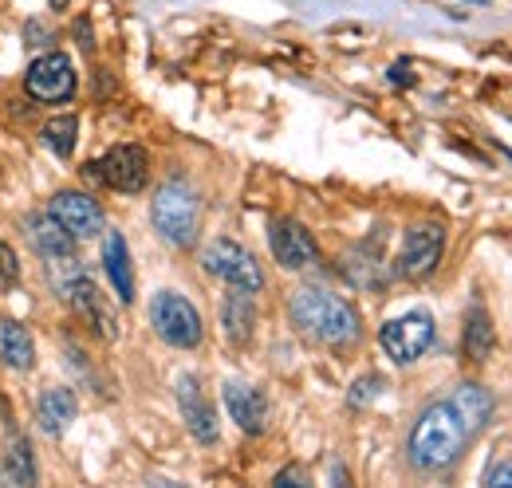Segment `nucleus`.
Returning a JSON list of instances; mask_svg holds the SVG:
<instances>
[{
  "instance_id": "f257e3e1",
  "label": "nucleus",
  "mask_w": 512,
  "mask_h": 488,
  "mask_svg": "<svg viewBox=\"0 0 512 488\" xmlns=\"http://www.w3.org/2000/svg\"><path fill=\"white\" fill-rule=\"evenodd\" d=\"M473 437L477 433L461 418L453 398H438L418 414V422L410 429V441H406V457L418 473H446L461 461V453Z\"/></svg>"
},
{
  "instance_id": "f03ea898",
  "label": "nucleus",
  "mask_w": 512,
  "mask_h": 488,
  "mask_svg": "<svg viewBox=\"0 0 512 488\" xmlns=\"http://www.w3.org/2000/svg\"><path fill=\"white\" fill-rule=\"evenodd\" d=\"M288 319H292V327L304 339L323 343L331 351H351L363 339V319H359L355 304H347L343 296H331L323 288H300V292H292Z\"/></svg>"
},
{
  "instance_id": "7ed1b4c3",
  "label": "nucleus",
  "mask_w": 512,
  "mask_h": 488,
  "mask_svg": "<svg viewBox=\"0 0 512 488\" xmlns=\"http://www.w3.org/2000/svg\"><path fill=\"white\" fill-rule=\"evenodd\" d=\"M150 221L162 233V241H170L174 248H190L197 241L201 229V201L197 189L186 178H170L158 185L154 205H150Z\"/></svg>"
},
{
  "instance_id": "20e7f679",
  "label": "nucleus",
  "mask_w": 512,
  "mask_h": 488,
  "mask_svg": "<svg viewBox=\"0 0 512 488\" xmlns=\"http://www.w3.org/2000/svg\"><path fill=\"white\" fill-rule=\"evenodd\" d=\"M150 323H154L158 339L170 343V347H178V351L201 347V335H205L201 315H197V307H193L182 292H170V288L158 292V296L150 300Z\"/></svg>"
},
{
  "instance_id": "39448f33",
  "label": "nucleus",
  "mask_w": 512,
  "mask_h": 488,
  "mask_svg": "<svg viewBox=\"0 0 512 488\" xmlns=\"http://www.w3.org/2000/svg\"><path fill=\"white\" fill-rule=\"evenodd\" d=\"M379 343H383L390 363H418L434 347V315L426 307H414V311H406L398 319H386L383 331H379Z\"/></svg>"
},
{
  "instance_id": "423d86ee",
  "label": "nucleus",
  "mask_w": 512,
  "mask_h": 488,
  "mask_svg": "<svg viewBox=\"0 0 512 488\" xmlns=\"http://www.w3.org/2000/svg\"><path fill=\"white\" fill-rule=\"evenodd\" d=\"M201 268L217 280H225L229 288H245V292H260L264 288V272L256 264V256L245 244L229 241V237H217L201 248Z\"/></svg>"
},
{
  "instance_id": "0eeeda50",
  "label": "nucleus",
  "mask_w": 512,
  "mask_h": 488,
  "mask_svg": "<svg viewBox=\"0 0 512 488\" xmlns=\"http://www.w3.org/2000/svg\"><path fill=\"white\" fill-rule=\"evenodd\" d=\"M91 182L107 185V189H115V193H138L146 178H150V158H146V150L142 146H115V150H107L103 158H95V162H87V170H83Z\"/></svg>"
},
{
  "instance_id": "6e6552de",
  "label": "nucleus",
  "mask_w": 512,
  "mask_h": 488,
  "mask_svg": "<svg viewBox=\"0 0 512 488\" xmlns=\"http://www.w3.org/2000/svg\"><path fill=\"white\" fill-rule=\"evenodd\" d=\"M442 252H446V229L426 221V225H414L406 229L402 248H398V276L402 280H426L438 272L442 264Z\"/></svg>"
},
{
  "instance_id": "1a4fd4ad",
  "label": "nucleus",
  "mask_w": 512,
  "mask_h": 488,
  "mask_svg": "<svg viewBox=\"0 0 512 488\" xmlns=\"http://www.w3.org/2000/svg\"><path fill=\"white\" fill-rule=\"evenodd\" d=\"M67 292V300H71V307L103 335V339H119V315H115V307H111V296H103V288L79 268L71 280H64L60 284Z\"/></svg>"
},
{
  "instance_id": "9d476101",
  "label": "nucleus",
  "mask_w": 512,
  "mask_h": 488,
  "mask_svg": "<svg viewBox=\"0 0 512 488\" xmlns=\"http://www.w3.org/2000/svg\"><path fill=\"white\" fill-rule=\"evenodd\" d=\"M24 91L36 103H67L75 95V67L64 52H48L40 60H32L24 75Z\"/></svg>"
},
{
  "instance_id": "9b49d317",
  "label": "nucleus",
  "mask_w": 512,
  "mask_h": 488,
  "mask_svg": "<svg viewBox=\"0 0 512 488\" xmlns=\"http://www.w3.org/2000/svg\"><path fill=\"white\" fill-rule=\"evenodd\" d=\"M48 213L64 225L75 241H91V237H99V233L107 229V217H103L99 201L87 197V193H79V189H60V193L48 201Z\"/></svg>"
},
{
  "instance_id": "f8f14e48",
  "label": "nucleus",
  "mask_w": 512,
  "mask_h": 488,
  "mask_svg": "<svg viewBox=\"0 0 512 488\" xmlns=\"http://www.w3.org/2000/svg\"><path fill=\"white\" fill-rule=\"evenodd\" d=\"M268 248H272V256H276V264L288 268V272H300V268L316 264V256H320L312 233H308L300 221H292V217L268 221Z\"/></svg>"
},
{
  "instance_id": "ddd939ff",
  "label": "nucleus",
  "mask_w": 512,
  "mask_h": 488,
  "mask_svg": "<svg viewBox=\"0 0 512 488\" xmlns=\"http://www.w3.org/2000/svg\"><path fill=\"white\" fill-rule=\"evenodd\" d=\"M24 233H28V244H32V252L44 260V264H52V268H64V264H75V237L67 233L64 225L52 217V213H32L28 221H24Z\"/></svg>"
},
{
  "instance_id": "4468645a",
  "label": "nucleus",
  "mask_w": 512,
  "mask_h": 488,
  "mask_svg": "<svg viewBox=\"0 0 512 488\" xmlns=\"http://www.w3.org/2000/svg\"><path fill=\"white\" fill-rule=\"evenodd\" d=\"M174 394H178V410H182V418H186V429H190L201 445H213V441L221 437V429H217V410H213V402L205 398L201 382H197L193 374H182Z\"/></svg>"
},
{
  "instance_id": "2eb2a0df",
  "label": "nucleus",
  "mask_w": 512,
  "mask_h": 488,
  "mask_svg": "<svg viewBox=\"0 0 512 488\" xmlns=\"http://www.w3.org/2000/svg\"><path fill=\"white\" fill-rule=\"evenodd\" d=\"M221 398H225L229 418L245 429V433L256 437V433L268 429V402H264V394L256 386H249V382H225Z\"/></svg>"
},
{
  "instance_id": "dca6fc26",
  "label": "nucleus",
  "mask_w": 512,
  "mask_h": 488,
  "mask_svg": "<svg viewBox=\"0 0 512 488\" xmlns=\"http://www.w3.org/2000/svg\"><path fill=\"white\" fill-rule=\"evenodd\" d=\"M103 272L111 280V292L119 296V304H134V268H130V248L123 233H107L103 237Z\"/></svg>"
},
{
  "instance_id": "f3484780",
  "label": "nucleus",
  "mask_w": 512,
  "mask_h": 488,
  "mask_svg": "<svg viewBox=\"0 0 512 488\" xmlns=\"http://www.w3.org/2000/svg\"><path fill=\"white\" fill-rule=\"evenodd\" d=\"M75 414H79V402H75V394L67 386H52V390H44L36 398V422L48 437H60L75 422Z\"/></svg>"
},
{
  "instance_id": "a211bd4d",
  "label": "nucleus",
  "mask_w": 512,
  "mask_h": 488,
  "mask_svg": "<svg viewBox=\"0 0 512 488\" xmlns=\"http://www.w3.org/2000/svg\"><path fill=\"white\" fill-rule=\"evenodd\" d=\"M221 327L229 335L233 347H245L253 339V327H256V304H253V292L245 288H233L221 304Z\"/></svg>"
},
{
  "instance_id": "6ab92c4d",
  "label": "nucleus",
  "mask_w": 512,
  "mask_h": 488,
  "mask_svg": "<svg viewBox=\"0 0 512 488\" xmlns=\"http://www.w3.org/2000/svg\"><path fill=\"white\" fill-rule=\"evenodd\" d=\"M0 363L8 370H20V374L36 366V343H32L28 327L16 319H0Z\"/></svg>"
},
{
  "instance_id": "aec40b11",
  "label": "nucleus",
  "mask_w": 512,
  "mask_h": 488,
  "mask_svg": "<svg viewBox=\"0 0 512 488\" xmlns=\"http://www.w3.org/2000/svg\"><path fill=\"white\" fill-rule=\"evenodd\" d=\"M449 398H453V406L461 410V418L469 422L473 433H481V429L489 426V418H493V410H497V398H493L481 382H461Z\"/></svg>"
},
{
  "instance_id": "412c9836",
  "label": "nucleus",
  "mask_w": 512,
  "mask_h": 488,
  "mask_svg": "<svg viewBox=\"0 0 512 488\" xmlns=\"http://www.w3.org/2000/svg\"><path fill=\"white\" fill-rule=\"evenodd\" d=\"M493 343H497V335H493L489 311H485V304H473L465 315V355L473 363H485L493 355Z\"/></svg>"
},
{
  "instance_id": "4be33fe9",
  "label": "nucleus",
  "mask_w": 512,
  "mask_h": 488,
  "mask_svg": "<svg viewBox=\"0 0 512 488\" xmlns=\"http://www.w3.org/2000/svg\"><path fill=\"white\" fill-rule=\"evenodd\" d=\"M4 477L12 485H36V461H32V445L24 437L12 441L8 457H4Z\"/></svg>"
},
{
  "instance_id": "5701e85b",
  "label": "nucleus",
  "mask_w": 512,
  "mask_h": 488,
  "mask_svg": "<svg viewBox=\"0 0 512 488\" xmlns=\"http://www.w3.org/2000/svg\"><path fill=\"white\" fill-rule=\"evenodd\" d=\"M40 138H44V146L56 154V158H71V150H75V138H79V119L75 115H64V119H52L44 130H40Z\"/></svg>"
},
{
  "instance_id": "b1692460",
  "label": "nucleus",
  "mask_w": 512,
  "mask_h": 488,
  "mask_svg": "<svg viewBox=\"0 0 512 488\" xmlns=\"http://www.w3.org/2000/svg\"><path fill=\"white\" fill-rule=\"evenodd\" d=\"M379 390H383V378H379V374H363V378L351 386L347 406H351V410H363V406H371V402L379 398Z\"/></svg>"
},
{
  "instance_id": "393cba45",
  "label": "nucleus",
  "mask_w": 512,
  "mask_h": 488,
  "mask_svg": "<svg viewBox=\"0 0 512 488\" xmlns=\"http://www.w3.org/2000/svg\"><path fill=\"white\" fill-rule=\"evenodd\" d=\"M16 284H20V260H16V252L8 244L0 241V296L12 292Z\"/></svg>"
},
{
  "instance_id": "a878e982",
  "label": "nucleus",
  "mask_w": 512,
  "mask_h": 488,
  "mask_svg": "<svg viewBox=\"0 0 512 488\" xmlns=\"http://www.w3.org/2000/svg\"><path fill=\"white\" fill-rule=\"evenodd\" d=\"M485 485L489 488H512V461H501L485 473Z\"/></svg>"
},
{
  "instance_id": "bb28decb",
  "label": "nucleus",
  "mask_w": 512,
  "mask_h": 488,
  "mask_svg": "<svg viewBox=\"0 0 512 488\" xmlns=\"http://www.w3.org/2000/svg\"><path fill=\"white\" fill-rule=\"evenodd\" d=\"M272 485H280V488H300V485H308V473L300 469V465H288V469H280L276 473V481Z\"/></svg>"
},
{
  "instance_id": "cd10ccee",
  "label": "nucleus",
  "mask_w": 512,
  "mask_h": 488,
  "mask_svg": "<svg viewBox=\"0 0 512 488\" xmlns=\"http://www.w3.org/2000/svg\"><path fill=\"white\" fill-rule=\"evenodd\" d=\"M390 79H394V83H410V67H402V63L390 67Z\"/></svg>"
},
{
  "instance_id": "c85d7f7f",
  "label": "nucleus",
  "mask_w": 512,
  "mask_h": 488,
  "mask_svg": "<svg viewBox=\"0 0 512 488\" xmlns=\"http://www.w3.org/2000/svg\"><path fill=\"white\" fill-rule=\"evenodd\" d=\"M64 4H67V0H52V8H64Z\"/></svg>"
}]
</instances>
